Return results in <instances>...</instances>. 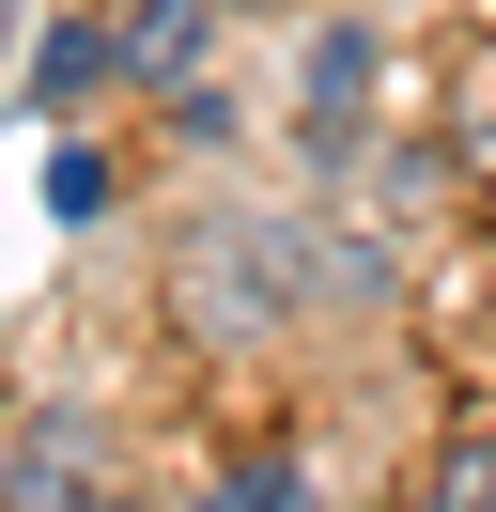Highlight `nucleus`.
Returning <instances> with one entry per match:
<instances>
[{"mask_svg":"<svg viewBox=\"0 0 496 512\" xmlns=\"http://www.w3.org/2000/svg\"><path fill=\"white\" fill-rule=\"evenodd\" d=\"M403 512H496V435H434V466H419Z\"/></svg>","mask_w":496,"mask_h":512,"instance_id":"2","label":"nucleus"},{"mask_svg":"<svg viewBox=\"0 0 496 512\" xmlns=\"http://www.w3.org/2000/svg\"><path fill=\"white\" fill-rule=\"evenodd\" d=\"M357 94H372V32H326L310 47V140H357Z\"/></svg>","mask_w":496,"mask_h":512,"instance_id":"1","label":"nucleus"},{"mask_svg":"<svg viewBox=\"0 0 496 512\" xmlns=\"http://www.w3.org/2000/svg\"><path fill=\"white\" fill-rule=\"evenodd\" d=\"M16 512H78V466H62L47 435H16Z\"/></svg>","mask_w":496,"mask_h":512,"instance_id":"3","label":"nucleus"}]
</instances>
